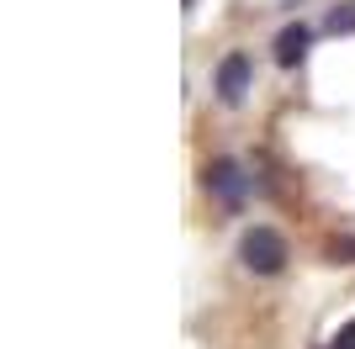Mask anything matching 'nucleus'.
<instances>
[{"instance_id":"1","label":"nucleus","mask_w":355,"mask_h":349,"mask_svg":"<svg viewBox=\"0 0 355 349\" xmlns=\"http://www.w3.org/2000/svg\"><path fill=\"white\" fill-rule=\"evenodd\" d=\"M239 260H244V270H254V276H276L286 265V238L276 228H250L239 238Z\"/></svg>"},{"instance_id":"2","label":"nucleus","mask_w":355,"mask_h":349,"mask_svg":"<svg viewBox=\"0 0 355 349\" xmlns=\"http://www.w3.org/2000/svg\"><path fill=\"white\" fill-rule=\"evenodd\" d=\"M207 190L218 196L223 206H244V196H250V180H244V170H239L234 159H218L207 170Z\"/></svg>"},{"instance_id":"3","label":"nucleus","mask_w":355,"mask_h":349,"mask_svg":"<svg viewBox=\"0 0 355 349\" xmlns=\"http://www.w3.org/2000/svg\"><path fill=\"white\" fill-rule=\"evenodd\" d=\"M244 96H250V58L244 53H228L218 64V101H244Z\"/></svg>"},{"instance_id":"4","label":"nucleus","mask_w":355,"mask_h":349,"mask_svg":"<svg viewBox=\"0 0 355 349\" xmlns=\"http://www.w3.org/2000/svg\"><path fill=\"white\" fill-rule=\"evenodd\" d=\"M308 48H313V27L292 21V27H282V37H276V64H282V69H297V64L308 58Z\"/></svg>"},{"instance_id":"5","label":"nucleus","mask_w":355,"mask_h":349,"mask_svg":"<svg viewBox=\"0 0 355 349\" xmlns=\"http://www.w3.org/2000/svg\"><path fill=\"white\" fill-rule=\"evenodd\" d=\"M324 32H329V37H350V32H355V0H340V6L324 16Z\"/></svg>"},{"instance_id":"6","label":"nucleus","mask_w":355,"mask_h":349,"mask_svg":"<svg viewBox=\"0 0 355 349\" xmlns=\"http://www.w3.org/2000/svg\"><path fill=\"white\" fill-rule=\"evenodd\" d=\"M329 254H334V260H355V238H334Z\"/></svg>"},{"instance_id":"7","label":"nucleus","mask_w":355,"mask_h":349,"mask_svg":"<svg viewBox=\"0 0 355 349\" xmlns=\"http://www.w3.org/2000/svg\"><path fill=\"white\" fill-rule=\"evenodd\" d=\"M334 349H355V318L340 328V339H334Z\"/></svg>"},{"instance_id":"8","label":"nucleus","mask_w":355,"mask_h":349,"mask_svg":"<svg viewBox=\"0 0 355 349\" xmlns=\"http://www.w3.org/2000/svg\"><path fill=\"white\" fill-rule=\"evenodd\" d=\"M186 6H196V0H186Z\"/></svg>"},{"instance_id":"9","label":"nucleus","mask_w":355,"mask_h":349,"mask_svg":"<svg viewBox=\"0 0 355 349\" xmlns=\"http://www.w3.org/2000/svg\"><path fill=\"white\" fill-rule=\"evenodd\" d=\"M329 349H334V344H329Z\"/></svg>"}]
</instances>
